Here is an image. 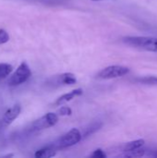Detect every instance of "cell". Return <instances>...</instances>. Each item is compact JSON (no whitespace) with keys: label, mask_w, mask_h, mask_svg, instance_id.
I'll return each instance as SVG.
<instances>
[{"label":"cell","mask_w":157,"mask_h":158,"mask_svg":"<svg viewBox=\"0 0 157 158\" xmlns=\"http://www.w3.org/2000/svg\"><path fill=\"white\" fill-rule=\"evenodd\" d=\"M82 138V133L78 129L73 128L65 134H63L61 137H59L56 142L51 144V146L54 147L56 151L69 148L80 143Z\"/></svg>","instance_id":"cell-2"},{"label":"cell","mask_w":157,"mask_h":158,"mask_svg":"<svg viewBox=\"0 0 157 158\" xmlns=\"http://www.w3.org/2000/svg\"><path fill=\"white\" fill-rule=\"evenodd\" d=\"M102 126H103V124L100 122H94V123L88 125L87 128L84 130V132L82 133V137L84 138V137H88V136L92 135L93 133H94L95 131L100 130L102 128Z\"/></svg>","instance_id":"cell-12"},{"label":"cell","mask_w":157,"mask_h":158,"mask_svg":"<svg viewBox=\"0 0 157 158\" xmlns=\"http://www.w3.org/2000/svg\"><path fill=\"white\" fill-rule=\"evenodd\" d=\"M146 155V149L141 147L136 150L129 151V152H122L121 155L118 156H123V157H142Z\"/></svg>","instance_id":"cell-11"},{"label":"cell","mask_w":157,"mask_h":158,"mask_svg":"<svg viewBox=\"0 0 157 158\" xmlns=\"http://www.w3.org/2000/svg\"><path fill=\"white\" fill-rule=\"evenodd\" d=\"M12 69L13 68L11 65L6 64V63H1L0 64V81L9 76L10 73L12 72Z\"/></svg>","instance_id":"cell-13"},{"label":"cell","mask_w":157,"mask_h":158,"mask_svg":"<svg viewBox=\"0 0 157 158\" xmlns=\"http://www.w3.org/2000/svg\"><path fill=\"white\" fill-rule=\"evenodd\" d=\"M137 81L141 82V83H145V84H153V85H157V77H144V78H141L138 79Z\"/></svg>","instance_id":"cell-14"},{"label":"cell","mask_w":157,"mask_h":158,"mask_svg":"<svg viewBox=\"0 0 157 158\" xmlns=\"http://www.w3.org/2000/svg\"><path fill=\"white\" fill-rule=\"evenodd\" d=\"M122 42L130 46L157 53V38L151 36H126Z\"/></svg>","instance_id":"cell-1"},{"label":"cell","mask_w":157,"mask_h":158,"mask_svg":"<svg viewBox=\"0 0 157 158\" xmlns=\"http://www.w3.org/2000/svg\"><path fill=\"white\" fill-rule=\"evenodd\" d=\"M144 143H145V141L143 139H139V140L129 142L121 147V152H129V151L139 149V148L143 147L144 145Z\"/></svg>","instance_id":"cell-10"},{"label":"cell","mask_w":157,"mask_h":158,"mask_svg":"<svg viewBox=\"0 0 157 158\" xmlns=\"http://www.w3.org/2000/svg\"><path fill=\"white\" fill-rule=\"evenodd\" d=\"M130 71V68L121 65H113L108 66L103 69H101L96 74V79L98 80H111L119 77H123L129 74Z\"/></svg>","instance_id":"cell-3"},{"label":"cell","mask_w":157,"mask_h":158,"mask_svg":"<svg viewBox=\"0 0 157 158\" xmlns=\"http://www.w3.org/2000/svg\"><path fill=\"white\" fill-rule=\"evenodd\" d=\"M71 114H72V110L68 106H61L58 109V111H57V115L58 116H61V117L70 116Z\"/></svg>","instance_id":"cell-15"},{"label":"cell","mask_w":157,"mask_h":158,"mask_svg":"<svg viewBox=\"0 0 157 158\" xmlns=\"http://www.w3.org/2000/svg\"><path fill=\"white\" fill-rule=\"evenodd\" d=\"M8 40H9V35L7 31L3 29H0V44L7 43Z\"/></svg>","instance_id":"cell-16"},{"label":"cell","mask_w":157,"mask_h":158,"mask_svg":"<svg viewBox=\"0 0 157 158\" xmlns=\"http://www.w3.org/2000/svg\"><path fill=\"white\" fill-rule=\"evenodd\" d=\"M21 112V106L19 104H16L13 106H11L3 116L1 119V124L3 127H6L10 125L20 114Z\"/></svg>","instance_id":"cell-6"},{"label":"cell","mask_w":157,"mask_h":158,"mask_svg":"<svg viewBox=\"0 0 157 158\" xmlns=\"http://www.w3.org/2000/svg\"><path fill=\"white\" fill-rule=\"evenodd\" d=\"M58 122V115L55 113H47L44 116L41 117L40 118L36 119L31 126V131L33 132L40 131L48 128L55 126Z\"/></svg>","instance_id":"cell-5"},{"label":"cell","mask_w":157,"mask_h":158,"mask_svg":"<svg viewBox=\"0 0 157 158\" xmlns=\"http://www.w3.org/2000/svg\"><path fill=\"white\" fill-rule=\"evenodd\" d=\"M56 154V150L51 145L46 146L43 149H40L35 152L34 156L37 158H50L55 156Z\"/></svg>","instance_id":"cell-9"},{"label":"cell","mask_w":157,"mask_h":158,"mask_svg":"<svg viewBox=\"0 0 157 158\" xmlns=\"http://www.w3.org/2000/svg\"><path fill=\"white\" fill-rule=\"evenodd\" d=\"M57 83L63 85H73L77 82L76 76L70 72H65L57 77Z\"/></svg>","instance_id":"cell-8"},{"label":"cell","mask_w":157,"mask_h":158,"mask_svg":"<svg viewBox=\"0 0 157 158\" xmlns=\"http://www.w3.org/2000/svg\"><path fill=\"white\" fill-rule=\"evenodd\" d=\"M93 1H104V0H93Z\"/></svg>","instance_id":"cell-19"},{"label":"cell","mask_w":157,"mask_h":158,"mask_svg":"<svg viewBox=\"0 0 157 158\" xmlns=\"http://www.w3.org/2000/svg\"><path fill=\"white\" fill-rule=\"evenodd\" d=\"M31 76V70L26 62H22L15 72L9 77L7 83L9 86H19L27 81Z\"/></svg>","instance_id":"cell-4"},{"label":"cell","mask_w":157,"mask_h":158,"mask_svg":"<svg viewBox=\"0 0 157 158\" xmlns=\"http://www.w3.org/2000/svg\"><path fill=\"white\" fill-rule=\"evenodd\" d=\"M152 153L148 154V156H154V157H157V150H154V151H151Z\"/></svg>","instance_id":"cell-18"},{"label":"cell","mask_w":157,"mask_h":158,"mask_svg":"<svg viewBox=\"0 0 157 158\" xmlns=\"http://www.w3.org/2000/svg\"><path fill=\"white\" fill-rule=\"evenodd\" d=\"M90 156L93 158H105L106 157V155H105V153L103 150L97 149V150L93 151V153Z\"/></svg>","instance_id":"cell-17"},{"label":"cell","mask_w":157,"mask_h":158,"mask_svg":"<svg viewBox=\"0 0 157 158\" xmlns=\"http://www.w3.org/2000/svg\"><path fill=\"white\" fill-rule=\"evenodd\" d=\"M83 94V90L81 88H78V89H75V90H72L71 92L68 93V94H65L63 95H61L60 97H58L55 103L56 106H62L71 100H73L74 98L81 95Z\"/></svg>","instance_id":"cell-7"}]
</instances>
